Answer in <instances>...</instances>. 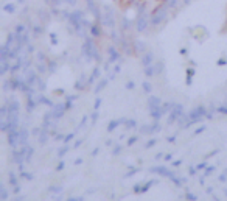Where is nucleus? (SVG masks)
I'll return each mask as SVG.
<instances>
[{"instance_id":"obj_19","label":"nucleus","mask_w":227,"mask_h":201,"mask_svg":"<svg viewBox=\"0 0 227 201\" xmlns=\"http://www.w3.org/2000/svg\"><path fill=\"white\" fill-rule=\"evenodd\" d=\"M73 100H76V97H67L65 103H64V106H65V109H67V111H68V109H72V106H73Z\"/></svg>"},{"instance_id":"obj_54","label":"nucleus","mask_w":227,"mask_h":201,"mask_svg":"<svg viewBox=\"0 0 227 201\" xmlns=\"http://www.w3.org/2000/svg\"><path fill=\"white\" fill-rule=\"evenodd\" d=\"M50 2H52L53 5H59V3L62 2V0H50Z\"/></svg>"},{"instance_id":"obj_40","label":"nucleus","mask_w":227,"mask_h":201,"mask_svg":"<svg viewBox=\"0 0 227 201\" xmlns=\"http://www.w3.org/2000/svg\"><path fill=\"white\" fill-rule=\"evenodd\" d=\"M134 192H135V193H140V192H142V184H135V186H134Z\"/></svg>"},{"instance_id":"obj_31","label":"nucleus","mask_w":227,"mask_h":201,"mask_svg":"<svg viewBox=\"0 0 227 201\" xmlns=\"http://www.w3.org/2000/svg\"><path fill=\"white\" fill-rule=\"evenodd\" d=\"M154 69H156V73H160L163 70V64L162 62H154Z\"/></svg>"},{"instance_id":"obj_2","label":"nucleus","mask_w":227,"mask_h":201,"mask_svg":"<svg viewBox=\"0 0 227 201\" xmlns=\"http://www.w3.org/2000/svg\"><path fill=\"white\" fill-rule=\"evenodd\" d=\"M151 25L149 22V14L148 13H142V14H137V20H135V30L137 31H145L148 27Z\"/></svg>"},{"instance_id":"obj_35","label":"nucleus","mask_w":227,"mask_h":201,"mask_svg":"<svg viewBox=\"0 0 227 201\" xmlns=\"http://www.w3.org/2000/svg\"><path fill=\"white\" fill-rule=\"evenodd\" d=\"M196 168H198V170H205V168H207V162H201V164H198Z\"/></svg>"},{"instance_id":"obj_43","label":"nucleus","mask_w":227,"mask_h":201,"mask_svg":"<svg viewBox=\"0 0 227 201\" xmlns=\"http://www.w3.org/2000/svg\"><path fill=\"white\" fill-rule=\"evenodd\" d=\"M50 38H52V42H53V44H58V39H56V34H55V33L50 34Z\"/></svg>"},{"instance_id":"obj_3","label":"nucleus","mask_w":227,"mask_h":201,"mask_svg":"<svg viewBox=\"0 0 227 201\" xmlns=\"http://www.w3.org/2000/svg\"><path fill=\"white\" fill-rule=\"evenodd\" d=\"M188 117H190L191 123H198L199 120H202L204 117H207V109L204 106H196L194 109H191L188 112Z\"/></svg>"},{"instance_id":"obj_60","label":"nucleus","mask_w":227,"mask_h":201,"mask_svg":"<svg viewBox=\"0 0 227 201\" xmlns=\"http://www.w3.org/2000/svg\"><path fill=\"white\" fill-rule=\"evenodd\" d=\"M75 164H76V165H80V164H83V159H76V161H75Z\"/></svg>"},{"instance_id":"obj_59","label":"nucleus","mask_w":227,"mask_h":201,"mask_svg":"<svg viewBox=\"0 0 227 201\" xmlns=\"http://www.w3.org/2000/svg\"><path fill=\"white\" fill-rule=\"evenodd\" d=\"M174 140H176L174 136H170V137H168V142H174Z\"/></svg>"},{"instance_id":"obj_22","label":"nucleus","mask_w":227,"mask_h":201,"mask_svg":"<svg viewBox=\"0 0 227 201\" xmlns=\"http://www.w3.org/2000/svg\"><path fill=\"white\" fill-rule=\"evenodd\" d=\"M159 130H160V125H159V120H156V122L149 127V134H151V133H156V131H159Z\"/></svg>"},{"instance_id":"obj_37","label":"nucleus","mask_w":227,"mask_h":201,"mask_svg":"<svg viewBox=\"0 0 227 201\" xmlns=\"http://www.w3.org/2000/svg\"><path fill=\"white\" fill-rule=\"evenodd\" d=\"M73 137H75V134H73V133H70V134H67V136L64 137V142L67 143V142H70V140H72Z\"/></svg>"},{"instance_id":"obj_18","label":"nucleus","mask_w":227,"mask_h":201,"mask_svg":"<svg viewBox=\"0 0 227 201\" xmlns=\"http://www.w3.org/2000/svg\"><path fill=\"white\" fill-rule=\"evenodd\" d=\"M14 31H16L17 34H25V33H27V25H23V23H19L17 27L14 28Z\"/></svg>"},{"instance_id":"obj_17","label":"nucleus","mask_w":227,"mask_h":201,"mask_svg":"<svg viewBox=\"0 0 227 201\" xmlns=\"http://www.w3.org/2000/svg\"><path fill=\"white\" fill-rule=\"evenodd\" d=\"M145 75H146V77H154V75H156L154 64H153V66H148V67H145Z\"/></svg>"},{"instance_id":"obj_14","label":"nucleus","mask_w":227,"mask_h":201,"mask_svg":"<svg viewBox=\"0 0 227 201\" xmlns=\"http://www.w3.org/2000/svg\"><path fill=\"white\" fill-rule=\"evenodd\" d=\"M134 50L135 52H139V53H145L146 52V45L143 44V42H140V41H137V42H134Z\"/></svg>"},{"instance_id":"obj_44","label":"nucleus","mask_w":227,"mask_h":201,"mask_svg":"<svg viewBox=\"0 0 227 201\" xmlns=\"http://www.w3.org/2000/svg\"><path fill=\"white\" fill-rule=\"evenodd\" d=\"M34 33L36 34H41L42 33V27H39V25H37V27H34Z\"/></svg>"},{"instance_id":"obj_55","label":"nucleus","mask_w":227,"mask_h":201,"mask_svg":"<svg viewBox=\"0 0 227 201\" xmlns=\"http://www.w3.org/2000/svg\"><path fill=\"white\" fill-rule=\"evenodd\" d=\"M225 62H227L225 59H219V61H218V66H224Z\"/></svg>"},{"instance_id":"obj_34","label":"nucleus","mask_w":227,"mask_h":201,"mask_svg":"<svg viewBox=\"0 0 227 201\" xmlns=\"http://www.w3.org/2000/svg\"><path fill=\"white\" fill-rule=\"evenodd\" d=\"M47 69H48V67H45V66H44L42 62H37V70H39L41 73H44V72H45Z\"/></svg>"},{"instance_id":"obj_42","label":"nucleus","mask_w":227,"mask_h":201,"mask_svg":"<svg viewBox=\"0 0 227 201\" xmlns=\"http://www.w3.org/2000/svg\"><path fill=\"white\" fill-rule=\"evenodd\" d=\"M154 143H156V139H151V140H148V142H146V148H149V147H153Z\"/></svg>"},{"instance_id":"obj_46","label":"nucleus","mask_w":227,"mask_h":201,"mask_svg":"<svg viewBox=\"0 0 227 201\" xmlns=\"http://www.w3.org/2000/svg\"><path fill=\"white\" fill-rule=\"evenodd\" d=\"M205 130V127H201V128H198V130H194V134H201V133H202Z\"/></svg>"},{"instance_id":"obj_57","label":"nucleus","mask_w":227,"mask_h":201,"mask_svg":"<svg viewBox=\"0 0 227 201\" xmlns=\"http://www.w3.org/2000/svg\"><path fill=\"white\" fill-rule=\"evenodd\" d=\"M55 94H56V95H64V90H61V89H58V90H56Z\"/></svg>"},{"instance_id":"obj_52","label":"nucleus","mask_w":227,"mask_h":201,"mask_svg":"<svg viewBox=\"0 0 227 201\" xmlns=\"http://www.w3.org/2000/svg\"><path fill=\"white\" fill-rule=\"evenodd\" d=\"M100 105H101V100H100V98H98V100H96V102H95V109H98V108H100Z\"/></svg>"},{"instance_id":"obj_15","label":"nucleus","mask_w":227,"mask_h":201,"mask_svg":"<svg viewBox=\"0 0 227 201\" xmlns=\"http://www.w3.org/2000/svg\"><path fill=\"white\" fill-rule=\"evenodd\" d=\"M87 86H89V83L84 80V77H81V78L76 81V84H75V87H76L78 90H83V89H84V87H87Z\"/></svg>"},{"instance_id":"obj_1","label":"nucleus","mask_w":227,"mask_h":201,"mask_svg":"<svg viewBox=\"0 0 227 201\" xmlns=\"http://www.w3.org/2000/svg\"><path fill=\"white\" fill-rule=\"evenodd\" d=\"M168 6L165 3H160L156 10H153V13L149 14V22L151 25H154V27H157V25L163 23L166 19H168Z\"/></svg>"},{"instance_id":"obj_16","label":"nucleus","mask_w":227,"mask_h":201,"mask_svg":"<svg viewBox=\"0 0 227 201\" xmlns=\"http://www.w3.org/2000/svg\"><path fill=\"white\" fill-rule=\"evenodd\" d=\"M124 125H126V128H128V130H134L137 127V122L132 120V119H124Z\"/></svg>"},{"instance_id":"obj_7","label":"nucleus","mask_w":227,"mask_h":201,"mask_svg":"<svg viewBox=\"0 0 227 201\" xmlns=\"http://www.w3.org/2000/svg\"><path fill=\"white\" fill-rule=\"evenodd\" d=\"M151 171H153V173H159V175H162V176H166V178H171L173 175H174L170 168H166V167H163V165H160V167H153V168H151Z\"/></svg>"},{"instance_id":"obj_58","label":"nucleus","mask_w":227,"mask_h":201,"mask_svg":"<svg viewBox=\"0 0 227 201\" xmlns=\"http://www.w3.org/2000/svg\"><path fill=\"white\" fill-rule=\"evenodd\" d=\"M62 168H64V162H61V164L56 167V170H62Z\"/></svg>"},{"instance_id":"obj_47","label":"nucleus","mask_w":227,"mask_h":201,"mask_svg":"<svg viewBox=\"0 0 227 201\" xmlns=\"http://www.w3.org/2000/svg\"><path fill=\"white\" fill-rule=\"evenodd\" d=\"M65 153H67V147H64V148H61V151H59L58 155H59V156H64Z\"/></svg>"},{"instance_id":"obj_20","label":"nucleus","mask_w":227,"mask_h":201,"mask_svg":"<svg viewBox=\"0 0 227 201\" xmlns=\"http://www.w3.org/2000/svg\"><path fill=\"white\" fill-rule=\"evenodd\" d=\"M8 179H10V184H11L13 187H14V186H19V181H17V176H16V173H10Z\"/></svg>"},{"instance_id":"obj_26","label":"nucleus","mask_w":227,"mask_h":201,"mask_svg":"<svg viewBox=\"0 0 227 201\" xmlns=\"http://www.w3.org/2000/svg\"><path fill=\"white\" fill-rule=\"evenodd\" d=\"M106 84H108V80H101V81L98 83V86H96L95 92H100V90H103V89L106 87Z\"/></svg>"},{"instance_id":"obj_25","label":"nucleus","mask_w":227,"mask_h":201,"mask_svg":"<svg viewBox=\"0 0 227 201\" xmlns=\"http://www.w3.org/2000/svg\"><path fill=\"white\" fill-rule=\"evenodd\" d=\"M193 75H194V69H187V84H191Z\"/></svg>"},{"instance_id":"obj_41","label":"nucleus","mask_w":227,"mask_h":201,"mask_svg":"<svg viewBox=\"0 0 227 201\" xmlns=\"http://www.w3.org/2000/svg\"><path fill=\"white\" fill-rule=\"evenodd\" d=\"M134 86H135V84H134V81H128V83H126V89H129V90H131V89H134Z\"/></svg>"},{"instance_id":"obj_23","label":"nucleus","mask_w":227,"mask_h":201,"mask_svg":"<svg viewBox=\"0 0 227 201\" xmlns=\"http://www.w3.org/2000/svg\"><path fill=\"white\" fill-rule=\"evenodd\" d=\"M8 198V192H6V187L2 184L0 186V199H6Z\"/></svg>"},{"instance_id":"obj_28","label":"nucleus","mask_w":227,"mask_h":201,"mask_svg":"<svg viewBox=\"0 0 227 201\" xmlns=\"http://www.w3.org/2000/svg\"><path fill=\"white\" fill-rule=\"evenodd\" d=\"M216 112H219V114H225V115H227V105H221V106H218V108H216Z\"/></svg>"},{"instance_id":"obj_8","label":"nucleus","mask_w":227,"mask_h":201,"mask_svg":"<svg viewBox=\"0 0 227 201\" xmlns=\"http://www.w3.org/2000/svg\"><path fill=\"white\" fill-rule=\"evenodd\" d=\"M162 106V100L159 98V97H149V100H148V108H149V111L151 109H157V108H160Z\"/></svg>"},{"instance_id":"obj_29","label":"nucleus","mask_w":227,"mask_h":201,"mask_svg":"<svg viewBox=\"0 0 227 201\" xmlns=\"http://www.w3.org/2000/svg\"><path fill=\"white\" fill-rule=\"evenodd\" d=\"M20 178L31 181V179H33V175H31V173H27V171H22V173H20Z\"/></svg>"},{"instance_id":"obj_32","label":"nucleus","mask_w":227,"mask_h":201,"mask_svg":"<svg viewBox=\"0 0 227 201\" xmlns=\"http://www.w3.org/2000/svg\"><path fill=\"white\" fill-rule=\"evenodd\" d=\"M62 189L59 187V186H52V187H48V192H53V193H58V192H61Z\"/></svg>"},{"instance_id":"obj_21","label":"nucleus","mask_w":227,"mask_h":201,"mask_svg":"<svg viewBox=\"0 0 227 201\" xmlns=\"http://www.w3.org/2000/svg\"><path fill=\"white\" fill-rule=\"evenodd\" d=\"M157 181H148V183H145L143 186H142V192L140 193H145V192H148V189L151 187V186H154Z\"/></svg>"},{"instance_id":"obj_45","label":"nucleus","mask_w":227,"mask_h":201,"mask_svg":"<svg viewBox=\"0 0 227 201\" xmlns=\"http://www.w3.org/2000/svg\"><path fill=\"white\" fill-rule=\"evenodd\" d=\"M27 52H28V53H33V52H34V47L28 44V45H27Z\"/></svg>"},{"instance_id":"obj_39","label":"nucleus","mask_w":227,"mask_h":201,"mask_svg":"<svg viewBox=\"0 0 227 201\" xmlns=\"http://www.w3.org/2000/svg\"><path fill=\"white\" fill-rule=\"evenodd\" d=\"M185 198L190 199V201H194V199H196V195H193V193H185Z\"/></svg>"},{"instance_id":"obj_50","label":"nucleus","mask_w":227,"mask_h":201,"mask_svg":"<svg viewBox=\"0 0 227 201\" xmlns=\"http://www.w3.org/2000/svg\"><path fill=\"white\" fill-rule=\"evenodd\" d=\"M96 119H98V112H93V114H92V122L95 123V122H96Z\"/></svg>"},{"instance_id":"obj_12","label":"nucleus","mask_w":227,"mask_h":201,"mask_svg":"<svg viewBox=\"0 0 227 201\" xmlns=\"http://www.w3.org/2000/svg\"><path fill=\"white\" fill-rule=\"evenodd\" d=\"M90 34H92V38H98V36H101V28H100V25H98V22L96 23H93V25H90Z\"/></svg>"},{"instance_id":"obj_38","label":"nucleus","mask_w":227,"mask_h":201,"mask_svg":"<svg viewBox=\"0 0 227 201\" xmlns=\"http://www.w3.org/2000/svg\"><path fill=\"white\" fill-rule=\"evenodd\" d=\"M137 140H139V137H137V136H132V137H131V139L128 140V145H134V143H135Z\"/></svg>"},{"instance_id":"obj_9","label":"nucleus","mask_w":227,"mask_h":201,"mask_svg":"<svg viewBox=\"0 0 227 201\" xmlns=\"http://www.w3.org/2000/svg\"><path fill=\"white\" fill-rule=\"evenodd\" d=\"M8 70H11V62H10V58H0V73L5 75Z\"/></svg>"},{"instance_id":"obj_62","label":"nucleus","mask_w":227,"mask_h":201,"mask_svg":"<svg viewBox=\"0 0 227 201\" xmlns=\"http://www.w3.org/2000/svg\"><path fill=\"white\" fill-rule=\"evenodd\" d=\"M182 2H184V3H187V5H188V3H190V2H191V0H182Z\"/></svg>"},{"instance_id":"obj_36","label":"nucleus","mask_w":227,"mask_h":201,"mask_svg":"<svg viewBox=\"0 0 227 201\" xmlns=\"http://www.w3.org/2000/svg\"><path fill=\"white\" fill-rule=\"evenodd\" d=\"M213 170H215V167H213V165H212V167H207V168H205V171H204V176H209V175H210Z\"/></svg>"},{"instance_id":"obj_13","label":"nucleus","mask_w":227,"mask_h":201,"mask_svg":"<svg viewBox=\"0 0 227 201\" xmlns=\"http://www.w3.org/2000/svg\"><path fill=\"white\" fill-rule=\"evenodd\" d=\"M120 123H124V119H118V120H111L108 125V131H114Z\"/></svg>"},{"instance_id":"obj_11","label":"nucleus","mask_w":227,"mask_h":201,"mask_svg":"<svg viewBox=\"0 0 227 201\" xmlns=\"http://www.w3.org/2000/svg\"><path fill=\"white\" fill-rule=\"evenodd\" d=\"M5 105L8 106L10 111H19V108H20V106H19V102H17L16 98H13V100H6Z\"/></svg>"},{"instance_id":"obj_24","label":"nucleus","mask_w":227,"mask_h":201,"mask_svg":"<svg viewBox=\"0 0 227 201\" xmlns=\"http://www.w3.org/2000/svg\"><path fill=\"white\" fill-rule=\"evenodd\" d=\"M121 23H123V25H121V28H123V30H126V31H128V30H131V22H129L128 19H124V17H123Z\"/></svg>"},{"instance_id":"obj_56","label":"nucleus","mask_w":227,"mask_h":201,"mask_svg":"<svg viewBox=\"0 0 227 201\" xmlns=\"http://www.w3.org/2000/svg\"><path fill=\"white\" fill-rule=\"evenodd\" d=\"M181 162H182V161H174V162H173V165H174V167H179V165H181Z\"/></svg>"},{"instance_id":"obj_30","label":"nucleus","mask_w":227,"mask_h":201,"mask_svg":"<svg viewBox=\"0 0 227 201\" xmlns=\"http://www.w3.org/2000/svg\"><path fill=\"white\" fill-rule=\"evenodd\" d=\"M47 67H48L50 72H55V70H56V62H55V61H48V62H47Z\"/></svg>"},{"instance_id":"obj_4","label":"nucleus","mask_w":227,"mask_h":201,"mask_svg":"<svg viewBox=\"0 0 227 201\" xmlns=\"http://www.w3.org/2000/svg\"><path fill=\"white\" fill-rule=\"evenodd\" d=\"M184 115V108H182V105H179V103H173V108H171V111H170V123L171 122H179V119Z\"/></svg>"},{"instance_id":"obj_10","label":"nucleus","mask_w":227,"mask_h":201,"mask_svg":"<svg viewBox=\"0 0 227 201\" xmlns=\"http://www.w3.org/2000/svg\"><path fill=\"white\" fill-rule=\"evenodd\" d=\"M108 53H109V62H115L120 58V53H118V50L115 47H109Z\"/></svg>"},{"instance_id":"obj_5","label":"nucleus","mask_w":227,"mask_h":201,"mask_svg":"<svg viewBox=\"0 0 227 201\" xmlns=\"http://www.w3.org/2000/svg\"><path fill=\"white\" fill-rule=\"evenodd\" d=\"M104 14H103V17H101V22L106 25V27H109V28H114L115 27V20H114V14H112V11H111V8L109 6H104Z\"/></svg>"},{"instance_id":"obj_6","label":"nucleus","mask_w":227,"mask_h":201,"mask_svg":"<svg viewBox=\"0 0 227 201\" xmlns=\"http://www.w3.org/2000/svg\"><path fill=\"white\" fill-rule=\"evenodd\" d=\"M142 64H143V67L153 66L154 64V53L153 52H145L142 55Z\"/></svg>"},{"instance_id":"obj_51","label":"nucleus","mask_w":227,"mask_h":201,"mask_svg":"<svg viewBox=\"0 0 227 201\" xmlns=\"http://www.w3.org/2000/svg\"><path fill=\"white\" fill-rule=\"evenodd\" d=\"M13 192H14V193L17 195V193L20 192V186H14V189H13Z\"/></svg>"},{"instance_id":"obj_33","label":"nucleus","mask_w":227,"mask_h":201,"mask_svg":"<svg viewBox=\"0 0 227 201\" xmlns=\"http://www.w3.org/2000/svg\"><path fill=\"white\" fill-rule=\"evenodd\" d=\"M151 89H153V86H151L148 81H145V83H143V90H145V92H151Z\"/></svg>"},{"instance_id":"obj_49","label":"nucleus","mask_w":227,"mask_h":201,"mask_svg":"<svg viewBox=\"0 0 227 201\" xmlns=\"http://www.w3.org/2000/svg\"><path fill=\"white\" fill-rule=\"evenodd\" d=\"M120 151H121V147H115V150H114L112 153H114V155H118Z\"/></svg>"},{"instance_id":"obj_27","label":"nucleus","mask_w":227,"mask_h":201,"mask_svg":"<svg viewBox=\"0 0 227 201\" xmlns=\"http://www.w3.org/2000/svg\"><path fill=\"white\" fill-rule=\"evenodd\" d=\"M3 10H5L6 13H14V11H16V6H14L13 3H6V5L3 6Z\"/></svg>"},{"instance_id":"obj_53","label":"nucleus","mask_w":227,"mask_h":201,"mask_svg":"<svg viewBox=\"0 0 227 201\" xmlns=\"http://www.w3.org/2000/svg\"><path fill=\"white\" fill-rule=\"evenodd\" d=\"M225 179H227V175H225V173H222L221 176H219V181H225Z\"/></svg>"},{"instance_id":"obj_48","label":"nucleus","mask_w":227,"mask_h":201,"mask_svg":"<svg viewBox=\"0 0 227 201\" xmlns=\"http://www.w3.org/2000/svg\"><path fill=\"white\" fill-rule=\"evenodd\" d=\"M65 2H67L68 5H72V6H75V5H76V0H65Z\"/></svg>"},{"instance_id":"obj_61","label":"nucleus","mask_w":227,"mask_h":201,"mask_svg":"<svg viewBox=\"0 0 227 201\" xmlns=\"http://www.w3.org/2000/svg\"><path fill=\"white\" fill-rule=\"evenodd\" d=\"M196 170H198V168H190V175H194V173H196Z\"/></svg>"}]
</instances>
